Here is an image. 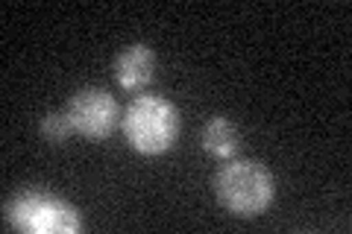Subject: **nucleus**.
Listing matches in <instances>:
<instances>
[{
    "label": "nucleus",
    "mask_w": 352,
    "mask_h": 234,
    "mask_svg": "<svg viewBox=\"0 0 352 234\" xmlns=\"http://www.w3.org/2000/svg\"><path fill=\"white\" fill-rule=\"evenodd\" d=\"M217 202L235 217H258L276 196V179L258 161L229 159L214 176Z\"/></svg>",
    "instance_id": "nucleus-1"
},
{
    "label": "nucleus",
    "mask_w": 352,
    "mask_h": 234,
    "mask_svg": "<svg viewBox=\"0 0 352 234\" xmlns=\"http://www.w3.org/2000/svg\"><path fill=\"white\" fill-rule=\"evenodd\" d=\"M120 129H124L129 147L141 155L168 152L179 135V108L164 97L141 94L126 106Z\"/></svg>",
    "instance_id": "nucleus-2"
},
{
    "label": "nucleus",
    "mask_w": 352,
    "mask_h": 234,
    "mask_svg": "<svg viewBox=\"0 0 352 234\" xmlns=\"http://www.w3.org/2000/svg\"><path fill=\"white\" fill-rule=\"evenodd\" d=\"M6 222L27 234H74L82 226L74 205L44 191L18 194L6 205Z\"/></svg>",
    "instance_id": "nucleus-3"
},
{
    "label": "nucleus",
    "mask_w": 352,
    "mask_h": 234,
    "mask_svg": "<svg viewBox=\"0 0 352 234\" xmlns=\"http://www.w3.org/2000/svg\"><path fill=\"white\" fill-rule=\"evenodd\" d=\"M68 120L74 132L91 138V141H100L109 138L118 126V103L115 97L103 91V88H82L68 100Z\"/></svg>",
    "instance_id": "nucleus-4"
},
{
    "label": "nucleus",
    "mask_w": 352,
    "mask_h": 234,
    "mask_svg": "<svg viewBox=\"0 0 352 234\" xmlns=\"http://www.w3.org/2000/svg\"><path fill=\"white\" fill-rule=\"evenodd\" d=\"M156 76V53L147 44H129L115 59V82L129 94H138Z\"/></svg>",
    "instance_id": "nucleus-5"
},
{
    "label": "nucleus",
    "mask_w": 352,
    "mask_h": 234,
    "mask_svg": "<svg viewBox=\"0 0 352 234\" xmlns=\"http://www.w3.org/2000/svg\"><path fill=\"white\" fill-rule=\"evenodd\" d=\"M203 150L217 161H229L238 152V132L232 126V120L226 117H212L203 126Z\"/></svg>",
    "instance_id": "nucleus-6"
},
{
    "label": "nucleus",
    "mask_w": 352,
    "mask_h": 234,
    "mask_svg": "<svg viewBox=\"0 0 352 234\" xmlns=\"http://www.w3.org/2000/svg\"><path fill=\"white\" fill-rule=\"evenodd\" d=\"M38 132H41V138H44V141L53 143V147L65 143V141L71 138V132H74L71 120H68V111H47V115L41 117Z\"/></svg>",
    "instance_id": "nucleus-7"
}]
</instances>
